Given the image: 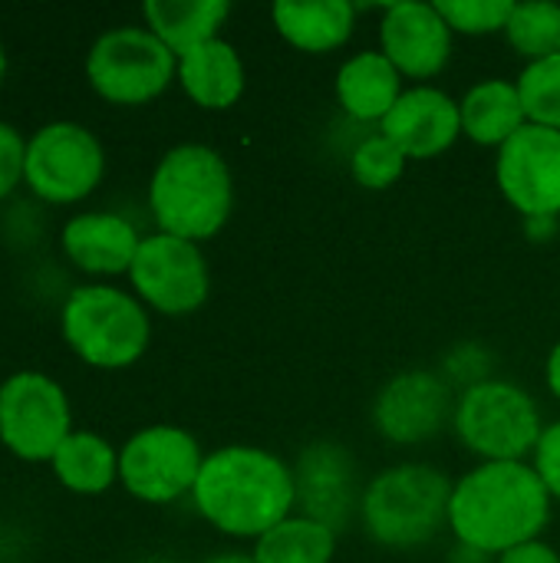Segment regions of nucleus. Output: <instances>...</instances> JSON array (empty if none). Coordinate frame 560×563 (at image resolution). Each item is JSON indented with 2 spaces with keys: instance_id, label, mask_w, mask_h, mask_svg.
Instances as JSON below:
<instances>
[{
  "instance_id": "f8f14e48",
  "label": "nucleus",
  "mask_w": 560,
  "mask_h": 563,
  "mask_svg": "<svg viewBox=\"0 0 560 563\" xmlns=\"http://www.w3.org/2000/svg\"><path fill=\"white\" fill-rule=\"evenodd\" d=\"M455 399L459 393L439 369H403L376 389L370 419L383 442L413 449L439 439L452 426Z\"/></svg>"
},
{
  "instance_id": "1a4fd4ad",
  "label": "nucleus",
  "mask_w": 560,
  "mask_h": 563,
  "mask_svg": "<svg viewBox=\"0 0 560 563\" xmlns=\"http://www.w3.org/2000/svg\"><path fill=\"white\" fill-rule=\"evenodd\" d=\"M106 175L102 142L79 122H50L26 142L23 178L43 201L69 205L96 191Z\"/></svg>"
},
{
  "instance_id": "7ed1b4c3",
  "label": "nucleus",
  "mask_w": 560,
  "mask_h": 563,
  "mask_svg": "<svg viewBox=\"0 0 560 563\" xmlns=\"http://www.w3.org/2000/svg\"><path fill=\"white\" fill-rule=\"evenodd\" d=\"M149 211L162 234L211 241L234 211V175L224 155L205 142L168 148L149 178Z\"/></svg>"
},
{
  "instance_id": "b1692460",
  "label": "nucleus",
  "mask_w": 560,
  "mask_h": 563,
  "mask_svg": "<svg viewBox=\"0 0 560 563\" xmlns=\"http://www.w3.org/2000/svg\"><path fill=\"white\" fill-rule=\"evenodd\" d=\"M340 534L314 518L290 515L264 538L254 541L251 558L254 563H333Z\"/></svg>"
},
{
  "instance_id": "c9c22d12",
  "label": "nucleus",
  "mask_w": 560,
  "mask_h": 563,
  "mask_svg": "<svg viewBox=\"0 0 560 563\" xmlns=\"http://www.w3.org/2000/svg\"><path fill=\"white\" fill-rule=\"evenodd\" d=\"M201 563H254V558H251V551L244 554V551H221V554H211L208 561Z\"/></svg>"
},
{
  "instance_id": "c756f323",
  "label": "nucleus",
  "mask_w": 560,
  "mask_h": 563,
  "mask_svg": "<svg viewBox=\"0 0 560 563\" xmlns=\"http://www.w3.org/2000/svg\"><path fill=\"white\" fill-rule=\"evenodd\" d=\"M531 465H535L538 478L545 482L548 495L554 498V505H560V419L545 426L538 449L531 455Z\"/></svg>"
},
{
  "instance_id": "e433bc0d",
  "label": "nucleus",
  "mask_w": 560,
  "mask_h": 563,
  "mask_svg": "<svg viewBox=\"0 0 560 563\" xmlns=\"http://www.w3.org/2000/svg\"><path fill=\"white\" fill-rule=\"evenodd\" d=\"M3 73H7V53H3V43H0V79H3Z\"/></svg>"
},
{
  "instance_id": "20e7f679",
  "label": "nucleus",
  "mask_w": 560,
  "mask_h": 563,
  "mask_svg": "<svg viewBox=\"0 0 560 563\" xmlns=\"http://www.w3.org/2000/svg\"><path fill=\"white\" fill-rule=\"evenodd\" d=\"M452 478L429 462H396L363 485L360 528L386 551H416L449 531Z\"/></svg>"
},
{
  "instance_id": "6e6552de",
  "label": "nucleus",
  "mask_w": 560,
  "mask_h": 563,
  "mask_svg": "<svg viewBox=\"0 0 560 563\" xmlns=\"http://www.w3.org/2000/svg\"><path fill=\"white\" fill-rule=\"evenodd\" d=\"M201 465L205 452L198 439L178 426H149L119 449V482L145 505L191 498Z\"/></svg>"
},
{
  "instance_id": "f03ea898",
  "label": "nucleus",
  "mask_w": 560,
  "mask_h": 563,
  "mask_svg": "<svg viewBox=\"0 0 560 563\" xmlns=\"http://www.w3.org/2000/svg\"><path fill=\"white\" fill-rule=\"evenodd\" d=\"M191 505L224 538L254 544L297 511L294 468L261 445H221L205 455Z\"/></svg>"
},
{
  "instance_id": "f3484780",
  "label": "nucleus",
  "mask_w": 560,
  "mask_h": 563,
  "mask_svg": "<svg viewBox=\"0 0 560 563\" xmlns=\"http://www.w3.org/2000/svg\"><path fill=\"white\" fill-rule=\"evenodd\" d=\"M403 92H406V79L380 49H360L347 56L333 79V96L340 112L366 129H380Z\"/></svg>"
},
{
  "instance_id": "aec40b11",
  "label": "nucleus",
  "mask_w": 560,
  "mask_h": 563,
  "mask_svg": "<svg viewBox=\"0 0 560 563\" xmlns=\"http://www.w3.org/2000/svg\"><path fill=\"white\" fill-rule=\"evenodd\" d=\"M175 79L195 106L211 109V112L231 109L244 96V86H248L244 59L238 46L228 43L224 36L182 53Z\"/></svg>"
},
{
  "instance_id": "5701e85b",
  "label": "nucleus",
  "mask_w": 560,
  "mask_h": 563,
  "mask_svg": "<svg viewBox=\"0 0 560 563\" xmlns=\"http://www.w3.org/2000/svg\"><path fill=\"white\" fill-rule=\"evenodd\" d=\"M53 472L76 495H99L119 478V452L96 432H73L53 455Z\"/></svg>"
},
{
  "instance_id": "6ab92c4d",
  "label": "nucleus",
  "mask_w": 560,
  "mask_h": 563,
  "mask_svg": "<svg viewBox=\"0 0 560 563\" xmlns=\"http://www.w3.org/2000/svg\"><path fill=\"white\" fill-rule=\"evenodd\" d=\"M360 7L353 0H277L271 23L287 46L310 56L337 53L356 30Z\"/></svg>"
},
{
  "instance_id": "4be33fe9",
  "label": "nucleus",
  "mask_w": 560,
  "mask_h": 563,
  "mask_svg": "<svg viewBox=\"0 0 560 563\" xmlns=\"http://www.w3.org/2000/svg\"><path fill=\"white\" fill-rule=\"evenodd\" d=\"M142 16L149 30L175 56H182L221 36V26L231 16V3L228 0H149L142 3Z\"/></svg>"
},
{
  "instance_id": "f257e3e1",
  "label": "nucleus",
  "mask_w": 560,
  "mask_h": 563,
  "mask_svg": "<svg viewBox=\"0 0 560 563\" xmlns=\"http://www.w3.org/2000/svg\"><path fill=\"white\" fill-rule=\"evenodd\" d=\"M551 515L554 498L531 462H479L452 485L449 534L462 548L502 558L541 541Z\"/></svg>"
},
{
  "instance_id": "bb28decb",
  "label": "nucleus",
  "mask_w": 560,
  "mask_h": 563,
  "mask_svg": "<svg viewBox=\"0 0 560 563\" xmlns=\"http://www.w3.org/2000/svg\"><path fill=\"white\" fill-rule=\"evenodd\" d=\"M515 82H518L528 122L560 132V53L538 63H525Z\"/></svg>"
},
{
  "instance_id": "39448f33",
  "label": "nucleus",
  "mask_w": 560,
  "mask_h": 563,
  "mask_svg": "<svg viewBox=\"0 0 560 563\" xmlns=\"http://www.w3.org/2000/svg\"><path fill=\"white\" fill-rule=\"evenodd\" d=\"M66 346L96 369H125L139 363L152 340V320L139 297L109 287H76L59 313Z\"/></svg>"
},
{
  "instance_id": "2eb2a0df",
  "label": "nucleus",
  "mask_w": 560,
  "mask_h": 563,
  "mask_svg": "<svg viewBox=\"0 0 560 563\" xmlns=\"http://www.w3.org/2000/svg\"><path fill=\"white\" fill-rule=\"evenodd\" d=\"M380 53L399 69L403 79H413V86H426L452 63L455 33L449 30L436 3H386L380 13Z\"/></svg>"
},
{
  "instance_id": "473e14b6",
  "label": "nucleus",
  "mask_w": 560,
  "mask_h": 563,
  "mask_svg": "<svg viewBox=\"0 0 560 563\" xmlns=\"http://www.w3.org/2000/svg\"><path fill=\"white\" fill-rule=\"evenodd\" d=\"M545 386L554 396V402H560V340L548 350V360H545Z\"/></svg>"
},
{
  "instance_id": "393cba45",
  "label": "nucleus",
  "mask_w": 560,
  "mask_h": 563,
  "mask_svg": "<svg viewBox=\"0 0 560 563\" xmlns=\"http://www.w3.org/2000/svg\"><path fill=\"white\" fill-rule=\"evenodd\" d=\"M505 40L508 46L525 59V63H538L548 56L560 53V3L548 0H515L512 20L505 26Z\"/></svg>"
},
{
  "instance_id": "a878e982",
  "label": "nucleus",
  "mask_w": 560,
  "mask_h": 563,
  "mask_svg": "<svg viewBox=\"0 0 560 563\" xmlns=\"http://www.w3.org/2000/svg\"><path fill=\"white\" fill-rule=\"evenodd\" d=\"M347 165H350V175L360 188L366 191H386L393 188L403 175H406V165L409 158L403 155V148L386 139L380 129H366L347 152Z\"/></svg>"
},
{
  "instance_id": "7c9ffc66",
  "label": "nucleus",
  "mask_w": 560,
  "mask_h": 563,
  "mask_svg": "<svg viewBox=\"0 0 560 563\" xmlns=\"http://www.w3.org/2000/svg\"><path fill=\"white\" fill-rule=\"evenodd\" d=\"M23 162H26L23 135L10 122H0V198H7L23 178Z\"/></svg>"
},
{
  "instance_id": "4468645a",
  "label": "nucleus",
  "mask_w": 560,
  "mask_h": 563,
  "mask_svg": "<svg viewBox=\"0 0 560 563\" xmlns=\"http://www.w3.org/2000/svg\"><path fill=\"white\" fill-rule=\"evenodd\" d=\"M290 468L297 488V515L314 518L337 534L360 521V468L347 445L330 439L310 442L297 452Z\"/></svg>"
},
{
  "instance_id": "ddd939ff",
  "label": "nucleus",
  "mask_w": 560,
  "mask_h": 563,
  "mask_svg": "<svg viewBox=\"0 0 560 563\" xmlns=\"http://www.w3.org/2000/svg\"><path fill=\"white\" fill-rule=\"evenodd\" d=\"M495 185L521 221H560V132L528 122L495 152Z\"/></svg>"
},
{
  "instance_id": "a211bd4d",
  "label": "nucleus",
  "mask_w": 560,
  "mask_h": 563,
  "mask_svg": "<svg viewBox=\"0 0 560 563\" xmlns=\"http://www.w3.org/2000/svg\"><path fill=\"white\" fill-rule=\"evenodd\" d=\"M63 251L86 274H129L142 234L135 224L112 211H86L63 224Z\"/></svg>"
},
{
  "instance_id": "c85d7f7f",
  "label": "nucleus",
  "mask_w": 560,
  "mask_h": 563,
  "mask_svg": "<svg viewBox=\"0 0 560 563\" xmlns=\"http://www.w3.org/2000/svg\"><path fill=\"white\" fill-rule=\"evenodd\" d=\"M442 379L455 389V393H465L485 379H495V356L488 353L485 343H475V340H465V343H455L446 356H442Z\"/></svg>"
},
{
  "instance_id": "0eeeda50",
  "label": "nucleus",
  "mask_w": 560,
  "mask_h": 563,
  "mask_svg": "<svg viewBox=\"0 0 560 563\" xmlns=\"http://www.w3.org/2000/svg\"><path fill=\"white\" fill-rule=\"evenodd\" d=\"M178 73V56L149 26L106 30L86 56L89 86L116 106H145L158 99Z\"/></svg>"
},
{
  "instance_id": "72a5a7b5",
  "label": "nucleus",
  "mask_w": 560,
  "mask_h": 563,
  "mask_svg": "<svg viewBox=\"0 0 560 563\" xmlns=\"http://www.w3.org/2000/svg\"><path fill=\"white\" fill-rule=\"evenodd\" d=\"M558 218H535V221H525V234H528L531 241H538V244L551 241V238L558 234Z\"/></svg>"
},
{
  "instance_id": "412c9836",
  "label": "nucleus",
  "mask_w": 560,
  "mask_h": 563,
  "mask_svg": "<svg viewBox=\"0 0 560 563\" xmlns=\"http://www.w3.org/2000/svg\"><path fill=\"white\" fill-rule=\"evenodd\" d=\"M459 115H462V139L495 152L528 125L518 82L502 76H488L469 86L465 96L459 99Z\"/></svg>"
},
{
  "instance_id": "cd10ccee",
  "label": "nucleus",
  "mask_w": 560,
  "mask_h": 563,
  "mask_svg": "<svg viewBox=\"0 0 560 563\" xmlns=\"http://www.w3.org/2000/svg\"><path fill=\"white\" fill-rule=\"evenodd\" d=\"M436 7L455 36H495L505 33L515 0H439Z\"/></svg>"
},
{
  "instance_id": "423d86ee",
  "label": "nucleus",
  "mask_w": 560,
  "mask_h": 563,
  "mask_svg": "<svg viewBox=\"0 0 560 563\" xmlns=\"http://www.w3.org/2000/svg\"><path fill=\"white\" fill-rule=\"evenodd\" d=\"M538 399L512 379H485L455 399L452 432L479 462H531L545 432Z\"/></svg>"
},
{
  "instance_id": "9d476101",
  "label": "nucleus",
  "mask_w": 560,
  "mask_h": 563,
  "mask_svg": "<svg viewBox=\"0 0 560 563\" xmlns=\"http://www.w3.org/2000/svg\"><path fill=\"white\" fill-rule=\"evenodd\" d=\"M129 280L135 297L165 317H188L201 310L211 294V271L201 244L162 231L142 238Z\"/></svg>"
},
{
  "instance_id": "dca6fc26",
  "label": "nucleus",
  "mask_w": 560,
  "mask_h": 563,
  "mask_svg": "<svg viewBox=\"0 0 560 563\" xmlns=\"http://www.w3.org/2000/svg\"><path fill=\"white\" fill-rule=\"evenodd\" d=\"M380 132L393 139L409 162L439 158L462 139L459 99L432 82L406 86L393 112L383 119Z\"/></svg>"
},
{
  "instance_id": "9b49d317",
  "label": "nucleus",
  "mask_w": 560,
  "mask_h": 563,
  "mask_svg": "<svg viewBox=\"0 0 560 563\" xmlns=\"http://www.w3.org/2000/svg\"><path fill=\"white\" fill-rule=\"evenodd\" d=\"M69 399L43 373H13L0 386V442L23 462H53L73 435Z\"/></svg>"
},
{
  "instance_id": "f704fd0d",
  "label": "nucleus",
  "mask_w": 560,
  "mask_h": 563,
  "mask_svg": "<svg viewBox=\"0 0 560 563\" xmlns=\"http://www.w3.org/2000/svg\"><path fill=\"white\" fill-rule=\"evenodd\" d=\"M449 563H495V558H488V554H482V551H472V548L455 544V551H452Z\"/></svg>"
},
{
  "instance_id": "2f4dec72",
  "label": "nucleus",
  "mask_w": 560,
  "mask_h": 563,
  "mask_svg": "<svg viewBox=\"0 0 560 563\" xmlns=\"http://www.w3.org/2000/svg\"><path fill=\"white\" fill-rule=\"evenodd\" d=\"M495 563H560V551L541 538V541L505 551L502 558H495Z\"/></svg>"
}]
</instances>
